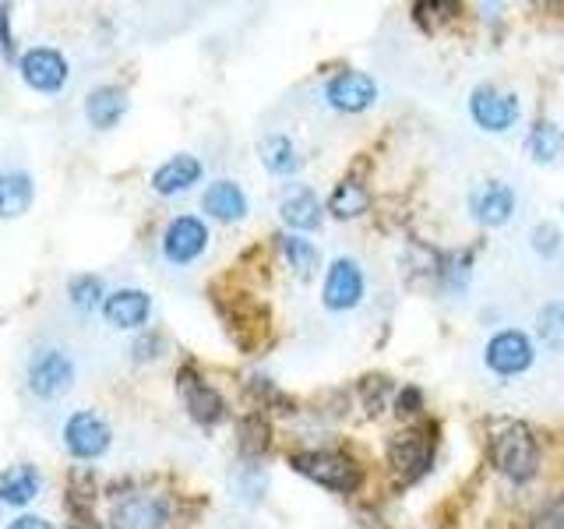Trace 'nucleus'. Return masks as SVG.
Segmentation results:
<instances>
[{
  "mask_svg": "<svg viewBox=\"0 0 564 529\" xmlns=\"http://www.w3.org/2000/svg\"><path fill=\"white\" fill-rule=\"evenodd\" d=\"M367 205H370V194L360 181H352V176L335 184L332 198H328V212L335 219H357L367 212Z\"/></svg>",
  "mask_w": 564,
  "mask_h": 529,
  "instance_id": "obj_24",
  "label": "nucleus"
},
{
  "mask_svg": "<svg viewBox=\"0 0 564 529\" xmlns=\"http://www.w3.org/2000/svg\"><path fill=\"white\" fill-rule=\"evenodd\" d=\"M325 99L339 114H364L378 102V85L364 71H339L325 82Z\"/></svg>",
  "mask_w": 564,
  "mask_h": 529,
  "instance_id": "obj_10",
  "label": "nucleus"
},
{
  "mask_svg": "<svg viewBox=\"0 0 564 529\" xmlns=\"http://www.w3.org/2000/svg\"><path fill=\"white\" fill-rule=\"evenodd\" d=\"M264 438H269V428L254 417V420H247V423H240V449L243 452H251V455H258L261 449H264Z\"/></svg>",
  "mask_w": 564,
  "mask_h": 529,
  "instance_id": "obj_31",
  "label": "nucleus"
},
{
  "mask_svg": "<svg viewBox=\"0 0 564 529\" xmlns=\"http://www.w3.org/2000/svg\"><path fill=\"white\" fill-rule=\"evenodd\" d=\"M360 392H364V406H367V410L370 413H381L384 410V396L392 392V381H388V378H364Z\"/></svg>",
  "mask_w": 564,
  "mask_h": 529,
  "instance_id": "obj_30",
  "label": "nucleus"
},
{
  "mask_svg": "<svg viewBox=\"0 0 564 529\" xmlns=\"http://www.w3.org/2000/svg\"><path fill=\"white\" fill-rule=\"evenodd\" d=\"M237 490H240V498L247 494V501H261V494L264 487H269V476H264V469L258 463H240L237 469Z\"/></svg>",
  "mask_w": 564,
  "mask_h": 529,
  "instance_id": "obj_28",
  "label": "nucleus"
},
{
  "mask_svg": "<svg viewBox=\"0 0 564 529\" xmlns=\"http://www.w3.org/2000/svg\"><path fill=\"white\" fill-rule=\"evenodd\" d=\"M198 181H202V163L194 155L181 152V155L166 159V163L152 173V191L163 194V198H173V194L191 191Z\"/></svg>",
  "mask_w": 564,
  "mask_h": 529,
  "instance_id": "obj_16",
  "label": "nucleus"
},
{
  "mask_svg": "<svg viewBox=\"0 0 564 529\" xmlns=\"http://www.w3.org/2000/svg\"><path fill=\"white\" fill-rule=\"evenodd\" d=\"M78 367L70 360V353L64 346H40L29 353L25 360V388L35 399H61L70 385H75Z\"/></svg>",
  "mask_w": 564,
  "mask_h": 529,
  "instance_id": "obj_2",
  "label": "nucleus"
},
{
  "mask_svg": "<svg viewBox=\"0 0 564 529\" xmlns=\"http://www.w3.org/2000/svg\"><path fill=\"white\" fill-rule=\"evenodd\" d=\"M40 490H43V473L32 463L11 466V469L0 473V505L22 508V505L40 498Z\"/></svg>",
  "mask_w": 564,
  "mask_h": 529,
  "instance_id": "obj_18",
  "label": "nucleus"
},
{
  "mask_svg": "<svg viewBox=\"0 0 564 529\" xmlns=\"http://www.w3.org/2000/svg\"><path fill=\"white\" fill-rule=\"evenodd\" d=\"M364 269L352 258H335L325 272V290H322V304L335 314L352 311L364 300Z\"/></svg>",
  "mask_w": 564,
  "mask_h": 529,
  "instance_id": "obj_8",
  "label": "nucleus"
},
{
  "mask_svg": "<svg viewBox=\"0 0 564 529\" xmlns=\"http://www.w3.org/2000/svg\"><path fill=\"white\" fill-rule=\"evenodd\" d=\"M455 8L452 4H416L413 8V14H416V22L420 25H434V22H441V18H448Z\"/></svg>",
  "mask_w": 564,
  "mask_h": 529,
  "instance_id": "obj_35",
  "label": "nucleus"
},
{
  "mask_svg": "<svg viewBox=\"0 0 564 529\" xmlns=\"http://www.w3.org/2000/svg\"><path fill=\"white\" fill-rule=\"evenodd\" d=\"M152 296L145 290H113L102 300V317L120 332H134L149 322Z\"/></svg>",
  "mask_w": 564,
  "mask_h": 529,
  "instance_id": "obj_15",
  "label": "nucleus"
},
{
  "mask_svg": "<svg viewBox=\"0 0 564 529\" xmlns=\"http://www.w3.org/2000/svg\"><path fill=\"white\" fill-rule=\"evenodd\" d=\"M431 458H434V438L420 428L402 431L388 441V463H392V469L402 481H420L431 469Z\"/></svg>",
  "mask_w": 564,
  "mask_h": 529,
  "instance_id": "obj_9",
  "label": "nucleus"
},
{
  "mask_svg": "<svg viewBox=\"0 0 564 529\" xmlns=\"http://www.w3.org/2000/svg\"><path fill=\"white\" fill-rule=\"evenodd\" d=\"M128 106H131V99H128V93H123V88L102 85V88H93V93H88V99H85V117H88V123H93V128L110 131V128H117V123L123 120Z\"/></svg>",
  "mask_w": 564,
  "mask_h": 529,
  "instance_id": "obj_17",
  "label": "nucleus"
},
{
  "mask_svg": "<svg viewBox=\"0 0 564 529\" xmlns=\"http://www.w3.org/2000/svg\"><path fill=\"white\" fill-rule=\"evenodd\" d=\"M176 388H181V396H184V406H187V413L194 423H202V428H216V423L226 417V402L223 396L216 392L212 385H205L194 370H181L176 375Z\"/></svg>",
  "mask_w": 564,
  "mask_h": 529,
  "instance_id": "obj_13",
  "label": "nucleus"
},
{
  "mask_svg": "<svg viewBox=\"0 0 564 529\" xmlns=\"http://www.w3.org/2000/svg\"><path fill=\"white\" fill-rule=\"evenodd\" d=\"M8 529H53V522H46L43 516H18Z\"/></svg>",
  "mask_w": 564,
  "mask_h": 529,
  "instance_id": "obj_37",
  "label": "nucleus"
},
{
  "mask_svg": "<svg viewBox=\"0 0 564 529\" xmlns=\"http://www.w3.org/2000/svg\"><path fill=\"white\" fill-rule=\"evenodd\" d=\"M279 216L290 229H296V234H307V229L322 226V202H317V194L311 187H293L286 198H282Z\"/></svg>",
  "mask_w": 564,
  "mask_h": 529,
  "instance_id": "obj_20",
  "label": "nucleus"
},
{
  "mask_svg": "<svg viewBox=\"0 0 564 529\" xmlns=\"http://www.w3.org/2000/svg\"><path fill=\"white\" fill-rule=\"evenodd\" d=\"M0 50H4L8 61H14V35L8 29V4H0Z\"/></svg>",
  "mask_w": 564,
  "mask_h": 529,
  "instance_id": "obj_36",
  "label": "nucleus"
},
{
  "mask_svg": "<svg viewBox=\"0 0 564 529\" xmlns=\"http://www.w3.org/2000/svg\"><path fill=\"white\" fill-rule=\"evenodd\" d=\"M525 149H529V159L540 166L557 163V155L564 152V128L554 120H536L533 128H529Z\"/></svg>",
  "mask_w": 564,
  "mask_h": 529,
  "instance_id": "obj_23",
  "label": "nucleus"
},
{
  "mask_svg": "<svg viewBox=\"0 0 564 529\" xmlns=\"http://www.w3.org/2000/svg\"><path fill=\"white\" fill-rule=\"evenodd\" d=\"M202 208L219 223H237L247 216V194L234 181H216V184H208V191L202 194Z\"/></svg>",
  "mask_w": 564,
  "mask_h": 529,
  "instance_id": "obj_19",
  "label": "nucleus"
},
{
  "mask_svg": "<svg viewBox=\"0 0 564 529\" xmlns=\"http://www.w3.org/2000/svg\"><path fill=\"white\" fill-rule=\"evenodd\" d=\"M110 423L93 410H78L64 420V449L82 458V463H93V458L106 455L110 449Z\"/></svg>",
  "mask_w": 564,
  "mask_h": 529,
  "instance_id": "obj_6",
  "label": "nucleus"
},
{
  "mask_svg": "<svg viewBox=\"0 0 564 529\" xmlns=\"http://www.w3.org/2000/svg\"><path fill=\"white\" fill-rule=\"evenodd\" d=\"M18 71H22V78H25L29 88H35V93H46V96L61 93L64 82H67V61L50 46L25 50L22 61H18Z\"/></svg>",
  "mask_w": 564,
  "mask_h": 529,
  "instance_id": "obj_12",
  "label": "nucleus"
},
{
  "mask_svg": "<svg viewBox=\"0 0 564 529\" xmlns=\"http://www.w3.org/2000/svg\"><path fill=\"white\" fill-rule=\"evenodd\" d=\"M420 406H423L420 388H402V392L395 396V413H402V417H413V413H420Z\"/></svg>",
  "mask_w": 564,
  "mask_h": 529,
  "instance_id": "obj_34",
  "label": "nucleus"
},
{
  "mask_svg": "<svg viewBox=\"0 0 564 529\" xmlns=\"http://www.w3.org/2000/svg\"><path fill=\"white\" fill-rule=\"evenodd\" d=\"M32 176L25 170H4L0 173V219L25 216L32 205Z\"/></svg>",
  "mask_w": 564,
  "mask_h": 529,
  "instance_id": "obj_21",
  "label": "nucleus"
},
{
  "mask_svg": "<svg viewBox=\"0 0 564 529\" xmlns=\"http://www.w3.org/2000/svg\"><path fill=\"white\" fill-rule=\"evenodd\" d=\"M490 463L505 473L511 484H525L540 473V445L529 423L508 420L490 434Z\"/></svg>",
  "mask_w": 564,
  "mask_h": 529,
  "instance_id": "obj_1",
  "label": "nucleus"
},
{
  "mask_svg": "<svg viewBox=\"0 0 564 529\" xmlns=\"http://www.w3.org/2000/svg\"><path fill=\"white\" fill-rule=\"evenodd\" d=\"M282 255H286L290 269H293L296 276L311 279V276L317 272V247H314L307 237H300V234L282 237Z\"/></svg>",
  "mask_w": 564,
  "mask_h": 529,
  "instance_id": "obj_25",
  "label": "nucleus"
},
{
  "mask_svg": "<svg viewBox=\"0 0 564 529\" xmlns=\"http://www.w3.org/2000/svg\"><path fill=\"white\" fill-rule=\"evenodd\" d=\"M290 466L300 476H307V481L322 484V487H328L335 494H349V490L360 487V469L343 452H325V449H317V452H296L290 458Z\"/></svg>",
  "mask_w": 564,
  "mask_h": 529,
  "instance_id": "obj_3",
  "label": "nucleus"
},
{
  "mask_svg": "<svg viewBox=\"0 0 564 529\" xmlns=\"http://www.w3.org/2000/svg\"><path fill=\"white\" fill-rule=\"evenodd\" d=\"M67 293L82 311L96 307V304L102 307V279H96V276H75L67 282Z\"/></svg>",
  "mask_w": 564,
  "mask_h": 529,
  "instance_id": "obj_27",
  "label": "nucleus"
},
{
  "mask_svg": "<svg viewBox=\"0 0 564 529\" xmlns=\"http://www.w3.org/2000/svg\"><path fill=\"white\" fill-rule=\"evenodd\" d=\"M533 360H536L533 339H529V335L519 332V328L494 332L490 339H487L484 364H487L498 378H519V375H525L529 367H533Z\"/></svg>",
  "mask_w": 564,
  "mask_h": 529,
  "instance_id": "obj_5",
  "label": "nucleus"
},
{
  "mask_svg": "<svg viewBox=\"0 0 564 529\" xmlns=\"http://www.w3.org/2000/svg\"><path fill=\"white\" fill-rule=\"evenodd\" d=\"M536 335L543 339V346L551 349H564V300H554L546 304L536 317Z\"/></svg>",
  "mask_w": 564,
  "mask_h": 529,
  "instance_id": "obj_26",
  "label": "nucleus"
},
{
  "mask_svg": "<svg viewBox=\"0 0 564 529\" xmlns=\"http://www.w3.org/2000/svg\"><path fill=\"white\" fill-rule=\"evenodd\" d=\"M170 519V508L163 498H149V494H138V498H123L110 511V529H163Z\"/></svg>",
  "mask_w": 564,
  "mask_h": 529,
  "instance_id": "obj_14",
  "label": "nucleus"
},
{
  "mask_svg": "<svg viewBox=\"0 0 564 529\" xmlns=\"http://www.w3.org/2000/svg\"><path fill=\"white\" fill-rule=\"evenodd\" d=\"M529 529H564V498L543 505L533 516V526H529Z\"/></svg>",
  "mask_w": 564,
  "mask_h": 529,
  "instance_id": "obj_33",
  "label": "nucleus"
},
{
  "mask_svg": "<svg viewBox=\"0 0 564 529\" xmlns=\"http://www.w3.org/2000/svg\"><path fill=\"white\" fill-rule=\"evenodd\" d=\"M258 152H261L264 170H269L272 176H293L300 166H304V155H300L293 138H286V134H264Z\"/></svg>",
  "mask_w": 564,
  "mask_h": 529,
  "instance_id": "obj_22",
  "label": "nucleus"
},
{
  "mask_svg": "<svg viewBox=\"0 0 564 529\" xmlns=\"http://www.w3.org/2000/svg\"><path fill=\"white\" fill-rule=\"evenodd\" d=\"M469 117L476 128L490 134L511 131L522 117V102L516 93H501L498 85H476L469 93Z\"/></svg>",
  "mask_w": 564,
  "mask_h": 529,
  "instance_id": "obj_4",
  "label": "nucleus"
},
{
  "mask_svg": "<svg viewBox=\"0 0 564 529\" xmlns=\"http://www.w3.org/2000/svg\"><path fill=\"white\" fill-rule=\"evenodd\" d=\"M469 272H473V255H455L448 261V269H445V282L452 290H466Z\"/></svg>",
  "mask_w": 564,
  "mask_h": 529,
  "instance_id": "obj_32",
  "label": "nucleus"
},
{
  "mask_svg": "<svg viewBox=\"0 0 564 529\" xmlns=\"http://www.w3.org/2000/svg\"><path fill=\"white\" fill-rule=\"evenodd\" d=\"M529 244L540 258H554L561 251V226L557 223H536L533 234H529Z\"/></svg>",
  "mask_w": 564,
  "mask_h": 529,
  "instance_id": "obj_29",
  "label": "nucleus"
},
{
  "mask_svg": "<svg viewBox=\"0 0 564 529\" xmlns=\"http://www.w3.org/2000/svg\"><path fill=\"white\" fill-rule=\"evenodd\" d=\"M208 247V226L198 216H176L163 234V255L173 264H191L205 255Z\"/></svg>",
  "mask_w": 564,
  "mask_h": 529,
  "instance_id": "obj_11",
  "label": "nucleus"
},
{
  "mask_svg": "<svg viewBox=\"0 0 564 529\" xmlns=\"http://www.w3.org/2000/svg\"><path fill=\"white\" fill-rule=\"evenodd\" d=\"M516 208H519L516 187L505 181H484L480 187L469 191V216L487 229L508 226L516 219Z\"/></svg>",
  "mask_w": 564,
  "mask_h": 529,
  "instance_id": "obj_7",
  "label": "nucleus"
}]
</instances>
